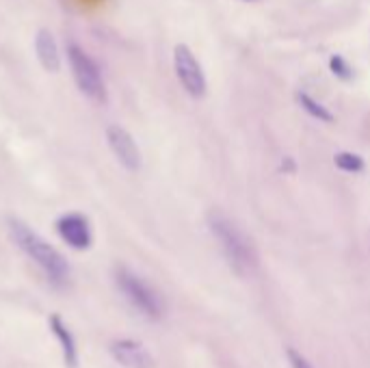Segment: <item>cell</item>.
<instances>
[{
  "label": "cell",
  "instance_id": "6da1fadb",
  "mask_svg": "<svg viewBox=\"0 0 370 368\" xmlns=\"http://www.w3.org/2000/svg\"><path fill=\"white\" fill-rule=\"evenodd\" d=\"M208 228L214 241L219 243V249H221L230 269L243 278L254 275L260 267V258L256 245L245 234L243 228L236 221H232L227 214L217 210L208 214Z\"/></svg>",
  "mask_w": 370,
  "mask_h": 368
},
{
  "label": "cell",
  "instance_id": "7a4b0ae2",
  "mask_svg": "<svg viewBox=\"0 0 370 368\" xmlns=\"http://www.w3.org/2000/svg\"><path fill=\"white\" fill-rule=\"evenodd\" d=\"M9 234L11 241L44 271L50 282L63 284L70 278V265H67L63 254L57 247H52L44 236H39L33 228H29L20 219H9Z\"/></svg>",
  "mask_w": 370,
  "mask_h": 368
},
{
  "label": "cell",
  "instance_id": "3957f363",
  "mask_svg": "<svg viewBox=\"0 0 370 368\" xmlns=\"http://www.w3.org/2000/svg\"><path fill=\"white\" fill-rule=\"evenodd\" d=\"M67 63H70V70H72L78 91L95 104H106L108 89H106L98 61H95L82 46L72 42V44H67Z\"/></svg>",
  "mask_w": 370,
  "mask_h": 368
},
{
  "label": "cell",
  "instance_id": "277c9868",
  "mask_svg": "<svg viewBox=\"0 0 370 368\" xmlns=\"http://www.w3.org/2000/svg\"><path fill=\"white\" fill-rule=\"evenodd\" d=\"M115 284L119 293L126 297L132 304V308L139 310L143 317H147L149 321H160L164 317V302L160 293L141 275L132 273L126 267H119L115 271Z\"/></svg>",
  "mask_w": 370,
  "mask_h": 368
},
{
  "label": "cell",
  "instance_id": "5b68a950",
  "mask_svg": "<svg viewBox=\"0 0 370 368\" xmlns=\"http://www.w3.org/2000/svg\"><path fill=\"white\" fill-rule=\"evenodd\" d=\"M173 72L180 87L193 100H201L208 91V78H206L204 67L186 44H177L173 48Z\"/></svg>",
  "mask_w": 370,
  "mask_h": 368
},
{
  "label": "cell",
  "instance_id": "8992f818",
  "mask_svg": "<svg viewBox=\"0 0 370 368\" xmlns=\"http://www.w3.org/2000/svg\"><path fill=\"white\" fill-rule=\"evenodd\" d=\"M106 143H108V147H111L113 156L117 158V162L123 169L130 171V173L141 171V167H143L141 149L126 128L119 126V124L108 126L106 128Z\"/></svg>",
  "mask_w": 370,
  "mask_h": 368
},
{
  "label": "cell",
  "instance_id": "52a82bcc",
  "mask_svg": "<svg viewBox=\"0 0 370 368\" xmlns=\"http://www.w3.org/2000/svg\"><path fill=\"white\" fill-rule=\"evenodd\" d=\"M54 228H57L61 241L67 245V247H72L76 252H87L93 245L91 223L82 212H65V214H61L57 219V223H54Z\"/></svg>",
  "mask_w": 370,
  "mask_h": 368
},
{
  "label": "cell",
  "instance_id": "ba28073f",
  "mask_svg": "<svg viewBox=\"0 0 370 368\" xmlns=\"http://www.w3.org/2000/svg\"><path fill=\"white\" fill-rule=\"evenodd\" d=\"M108 353H111V358L123 368H156L154 356L139 340H132V338L113 340L111 347H108Z\"/></svg>",
  "mask_w": 370,
  "mask_h": 368
},
{
  "label": "cell",
  "instance_id": "9c48e42d",
  "mask_svg": "<svg viewBox=\"0 0 370 368\" xmlns=\"http://www.w3.org/2000/svg\"><path fill=\"white\" fill-rule=\"evenodd\" d=\"M35 54H37V61L39 65L44 67L48 74H59L61 72V50L57 39H54L52 31L48 29H39L35 35Z\"/></svg>",
  "mask_w": 370,
  "mask_h": 368
},
{
  "label": "cell",
  "instance_id": "30bf717a",
  "mask_svg": "<svg viewBox=\"0 0 370 368\" xmlns=\"http://www.w3.org/2000/svg\"><path fill=\"white\" fill-rule=\"evenodd\" d=\"M48 325H50V332L54 334V338H57L61 345L65 366L78 368V349H76V340H74V334L70 332V327L63 323L61 315H50Z\"/></svg>",
  "mask_w": 370,
  "mask_h": 368
},
{
  "label": "cell",
  "instance_id": "8fae6325",
  "mask_svg": "<svg viewBox=\"0 0 370 368\" xmlns=\"http://www.w3.org/2000/svg\"><path fill=\"white\" fill-rule=\"evenodd\" d=\"M297 104L304 108V111L312 117V119H317V121H321V124H334L336 121V115L329 111V108L323 104V102H319L314 95H310L308 91H297Z\"/></svg>",
  "mask_w": 370,
  "mask_h": 368
},
{
  "label": "cell",
  "instance_id": "7c38bea8",
  "mask_svg": "<svg viewBox=\"0 0 370 368\" xmlns=\"http://www.w3.org/2000/svg\"><path fill=\"white\" fill-rule=\"evenodd\" d=\"M334 165L345 171V173H362L366 169V160L358 152H349V149H342V152L334 154Z\"/></svg>",
  "mask_w": 370,
  "mask_h": 368
},
{
  "label": "cell",
  "instance_id": "4fadbf2b",
  "mask_svg": "<svg viewBox=\"0 0 370 368\" xmlns=\"http://www.w3.org/2000/svg\"><path fill=\"white\" fill-rule=\"evenodd\" d=\"M329 70H332V74L338 80H345V83H349V80H353V76H355L353 65L342 57V54H332V57H329Z\"/></svg>",
  "mask_w": 370,
  "mask_h": 368
},
{
  "label": "cell",
  "instance_id": "5bb4252c",
  "mask_svg": "<svg viewBox=\"0 0 370 368\" xmlns=\"http://www.w3.org/2000/svg\"><path fill=\"white\" fill-rule=\"evenodd\" d=\"M288 360H291V366H293V368H314V366L306 360V356H301V353L295 351V349H288Z\"/></svg>",
  "mask_w": 370,
  "mask_h": 368
},
{
  "label": "cell",
  "instance_id": "9a60e30c",
  "mask_svg": "<svg viewBox=\"0 0 370 368\" xmlns=\"http://www.w3.org/2000/svg\"><path fill=\"white\" fill-rule=\"evenodd\" d=\"M243 3H260V0H243Z\"/></svg>",
  "mask_w": 370,
  "mask_h": 368
}]
</instances>
